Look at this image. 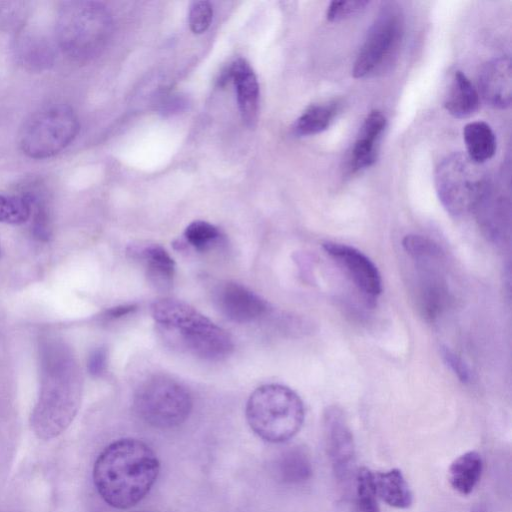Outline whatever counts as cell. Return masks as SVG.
Segmentation results:
<instances>
[{
	"mask_svg": "<svg viewBox=\"0 0 512 512\" xmlns=\"http://www.w3.org/2000/svg\"><path fill=\"white\" fill-rule=\"evenodd\" d=\"M78 362L63 341L48 339L40 348V388L30 416L34 434L50 440L74 420L81 403L82 378Z\"/></svg>",
	"mask_w": 512,
	"mask_h": 512,
	"instance_id": "cell-1",
	"label": "cell"
},
{
	"mask_svg": "<svg viewBox=\"0 0 512 512\" xmlns=\"http://www.w3.org/2000/svg\"><path fill=\"white\" fill-rule=\"evenodd\" d=\"M159 470V460L146 443L123 438L99 454L93 467V482L109 506L128 509L149 493Z\"/></svg>",
	"mask_w": 512,
	"mask_h": 512,
	"instance_id": "cell-2",
	"label": "cell"
},
{
	"mask_svg": "<svg viewBox=\"0 0 512 512\" xmlns=\"http://www.w3.org/2000/svg\"><path fill=\"white\" fill-rule=\"evenodd\" d=\"M151 315L167 338L193 356L218 361L233 351L230 334L183 301L159 299L152 304Z\"/></svg>",
	"mask_w": 512,
	"mask_h": 512,
	"instance_id": "cell-3",
	"label": "cell"
},
{
	"mask_svg": "<svg viewBox=\"0 0 512 512\" xmlns=\"http://www.w3.org/2000/svg\"><path fill=\"white\" fill-rule=\"evenodd\" d=\"M112 32V18L104 5L94 1L62 3L56 21V38L63 53L77 62L99 55Z\"/></svg>",
	"mask_w": 512,
	"mask_h": 512,
	"instance_id": "cell-4",
	"label": "cell"
},
{
	"mask_svg": "<svg viewBox=\"0 0 512 512\" xmlns=\"http://www.w3.org/2000/svg\"><path fill=\"white\" fill-rule=\"evenodd\" d=\"M246 420L251 430L270 443H283L301 429L305 410L298 394L287 386L265 384L248 398Z\"/></svg>",
	"mask_w": 512,
	"mask_h": 512,
	"instance_id": "cell-5",
	"label": "cell"
},
{
	"mask_svg": "<svg viewBox=\"0 0 512 512\" xmlns=\"http://www.w3.org/2000/svg\"><path fill=\"white\" fill-rule=\"evenodd\" d=\"M79 128V120L72 107L64 103L48 104L25 120L19 132V146L30 158H49L65 149Z\"/></svg>",
	"mask_w": 512,
	"mask_h": 512,
	"instance_id": "cell-6",
	"label": "cell"
},
{
	"mask_svg": "<svg viewBox=\"0 0 512 512\" xmlns=\"http://www.w3.org/2000/svg\"><path fill=\"white\" fill-rule=\"evenodd\" d=\"M434 181L442 206L453 216L476 209L489 188L480 164L463 153L443 159L436 168Z\"/></svg>",
	"mask_w": 512,
	"mask_h": 512,
	"instance_id": "cell-7",
	"label": "cell"
},
{
	"mask_svg": "<svg viewBox=\"0 0 512 512\" xmlns=\"http://www.w3.org/2000/svg\"><path fill=\"white\" fill-rule=\"evenodd\" d=\"M404 35V17L397 4L381 7L370 26L352 69L355 78L383 75L396 62Z\"/></svg>",
	"mask_w": 512,
	"mask_h": 512,
	"instance_id": "cell-8",
	"label": "cell"
},
{
	"mask_svg": "<svg viewBox=\"0 0 512 512\" xmlns=\"http://www.w3.org/2000/svg\"><path fill=\"white\" fill-rule=\"evenodd\" d=\"M193 407L191 394L181 383L166 376L146 380L136 391L133 408L150 426L174 428L184 423Z\"/></svg>",
	"mask_w": 512,
	"mask_h": 512,
	"instance_id": "cell-9",
	"label": "cell"
},
{
	"mask_svg": "<svg viewBox=\"0 0 512 512\" xmlns=\"http://www.w3.org/2000/svg\"><path fill=\"white\" fill-rule=\"evenodd\" d=\"M324 439L333 472L341 482L351 479L355 471V443L344 411L331 405L323 414Z\"/></svg>",
	"mask_w": 512,
	"mask_h": 512,
	"instance_id": "cell-10",
	"label": "cell"
},
{
	"mask_svg": "<svg viewBox=\"0 0 512 512\" xmlns=\"http://www.w3.org/2000/svg\"><path fill=\"white\" fill-rule=\"evenodd\" d=\"M323 248L346 270L363 294L370 298L381 294V275L376 265L365 254L349 245L330 241L323 243Z\"/></svg>",
	"mask_w": 512,
	"mask_h": 512,
	"instance_id": "cell-11",
	"label": "cell"
},
{
	"mask_svg": "<svg viewBox=\"0 0 512 512\" xmlns=\"http://www.w3.org/2000/svg\"><path fill=\"white\" fill-rule=\"evenodd\" d=\"M220 312L237 323H249L267 312L268 305L259 295L236 282L221 284L215 292Z\"/></svg>",
	"mask_w": 512,
	"mask_h": 512,
	"instance_id": "cell-12",
	"label": "cell"
},
{
	"mask_svg": "<svg viewBox=\"0 0 512 512\" xmlns=\"http://www.w3.org/2000/svg\"><path fill=\"white\" fill-rule=\"evenodd\" d=\"M479 91L493 108L506 109L512 99V69L509 57H497L486 62L479 74Z\"/></svg>",
	"mask_w": 512,
	"mask_h": 512,
	"instance_id": "cell-13",
	"label": "cell"
},
{
	"mask_svg": "<svg viewBox=\"0 0 512 512\" xmlns=\"http://www.w3.org/2000/svg\"><path fill=\"white\" fill-rule=\"evenodd\" d=\"M386 124V117L379 110L366 116L352 148L350 168L353 172L370 167L376 161L378 142Z\"/></svg>",
	"mask_w": 512,
	"mask_h": 512,
	"instance_id": "cell-14",
	"label": "cell"
},
{
	"mask_svg": "<svg viewBox=\"0 0 512 512\" xmlns=\"http://www.w3.org/2000/svg\"><path fill=\"white\" fill-rule=\"evenodd\" d=\"M227 72V77L231 78L235 85L242 119L248 126H253L257 119L259 99L256 75L250 65L242 58L235 60Z\"/></svg>",
	"mask_w": 512,
	"mask_h": 512,
	"instance_id": "cell-15",
	"label": "cell"
},
{
	"mask_svg": "<svg viewBox=\"0 0 512 512\" xmlns=\"http://www.w3.org/2000/svg\"><path fill=\"white\" fill-rule=\"evenodd\" d=\"M128 253L141 261L152 284L161 289L170 287L175 274V263L162 246L154 243L133 245Z\"/></svg>",
	"mask_w": 512,
	"mask_h": 512,
	"instance_id": "cell-16",
	"label": "cell"
},
{
	"mask_svg": "<svg viewBox=\"0 0 512 512\" xmlns=\"http://www.w3.org/2000/svg\"><path fill=\"white\" fill-rule=\"evenodd\" d=\"M422 269L419 285V305L423 316L435 319L443 310L447 301V289L443 279L430 268L435 263H418Z\"/></svg>",
	"mask_w": 512,
	"mask_h": 512,
	"instance_id": "cell-17",
	"label": "cell"
},
{
	"mask_svg": "<svg viewBox=\"0 0 512 512\" xmlns=\"http://www.w3.org/2000/svg\"><path fill=\"white\" fill-rule=\"evenodd\" d=\"M277 479L289 485L308 481L313 473L309 452L302 446H293L283 450L275 461Z\"/></svg>",
	"mask_w": 512,
	"mask_h": 512,
	"instance_id": "cell-18",
	"label": "cell"
},
{
	"mask_svg": "<svg viewBox=\"0 0 512 512\" xmlns=\"http://www.w3.org/2000/svg\"><path fill=\"white\" fill-rule=\"evenodd\" d=\"M479 93L467 76L456 71L444 107L447 112L457 119H464L472 116L479 108Z\"/></svg>",
	"mask_w": 512,
	"mask_h": 512,
	"instance_id": "cell-19",
	"label": "cell"
},
{
	"mask_svg": "<svg viewBox=\"0 0 512 512\" xmlns=\"http://www.w3.org/2000/svg\"><path fill=\"white\" fill-rule=\"evenodd\" d=\"M373 475L377 497L394 508L407 509L411 506L413 495L399 469L376 472Z\"/></svg>",
	"mask_w": 512,
	"mask_h": 512,
	"instance_id": "cell-20",
	"label": "cell"
},
{
	"mask_svg": "<svg viewBox=\"0 0 512 512\" xmlns=\"http://www.w3.org/2000/svg\"><path fill=\"white\" fill-rule=\"evenodd\" d=\"M483 471L481 455L468 451L458 456L450 465L448 479L452 488L462 495H469L478 484Z\"/></svg>",
	"mask_w": 512,
	"mask_h": 512,
	"instance_id": "cell-21",
	"label": "cell"
},
{
	"mask_svg": "<svg viewBox=\"0 0 512 512\" xmlns=\"http://www.w3.org/2000/svg\"><path fill=\"white\" fill-rule=\"evenodd\" d=\"M467 156L475 163L482 164L491 159L496 151V136L484 121H473L463 129Z\"/></svg>",
	"mask_w": 512,
	"mask_h": 512,
	"instance_id": "cell-22",
	"label": "cell"
},
{
	"mask_svg": "<svg viewBox=\"0 0 512 512\" xmlns=\"http://www.w3.org/2000/svg\"><path fill=\"white\" fill-rule=\"evenodd\" d=\"M339 109L337 101L310 105L295 121L293 133L310 136L323 132L331 125Z\"/></svg>",
	"mask_w": 512,
	"mask_h": 512,
	"instance_id": "cell-23",
	"label": "cell"
},
{
	"mask_svg": "<svg viewBox=\"0 0 512 512\" xmlns=\"http://www.w3.org/2000/svg\"><path fill=\"white\" fill-rule=\"evenodd\" d=\"M31 217V202L27 193L0 194V223L20 225Z\"/></svg>",
	"mask_w": 512,
	"mask_h": 512,
	"instance_id": "cell-24",
	"label": "cell"
},
{
	"mask_svg": "<svg viewBox=\"0 0 512 512\" xmlns=\"http://www.w3.org/2000/svg\"><path fill=\"white\" fill-rule=\"evenodd\" d=\"M405 251L417 261V263H436L443 259L441 247L425 236L409 234L402 240Z\"/></svg>",
	"mask_w": 512,
	"mask_h": 512,
	"instance_id": "cell-25",
	"label": "cell"
},
{
	"mask_svg": "<svg viewBox=\"0 0 512 512\" xmlns=\"http://www.w3.org/2000/svg\"><path fill=\"white\" fill-rule=\"evenodd\" d=\"M356 512H380L374 475L366 467L356 473Z\"/></svg>",
	"mask_w": 512,
	"mask_h": 512,
	"instance_id": "cell-26",
	"label": "cell"
},
{
	"mask_svg": "<svg viewBox=\"0 0 512 512\" xmlns=\"http://www.w3.org/2000/svg\"><path fill=\"white\" fill-rule=\"evenodd\" d=\"M184 237L196 250L206 251L218 240L220 232L211 223L198 220L186 227Z\"/></svg>",
	"mask_w": 512,
	"mask_h": 512,
	"instance_id": "cell-27",
	"label": "cell"
},
{
	"mask_svg": "<svg viewBox=\"0 0 512 512\" xmlns=\"http://www.w3.org/2000/svg\"><path fill=\"white\" fill-rule=\"evenodd\" d=\"M31 202V216L33 215L32 231L34 236L47 241L51 236L49 213L42 197L34 192H26Z\"/></svg>",
	"mask_w": 512,
	"mask_h": 512,
	"instance_id": "cell-28",
	"label": "cell"
},
{
	"mask_svg": "<svg viewBox=\"0 0 512 512\" xmlns=\"http://www.w3.org/2000/svg\"><path fill=\"white\" fill-rule=\"evenodd\" d=\"M212 18L213 8L208 1H194L191 3L188 22L193 33H204L209 28Z\"/></svg>",
	"mask_w": 512,
	"mask_h": 512,
	"instance_id": "cell-29",
	"label": "cell"
},
{
	"mask_svg": "<svg viewBox=\"0 0 512 512\" xmlns=\"http://www.w3.org/2000/svg\"><path fill=\"white\" fill-rule=\"evenodd\" d=\"M369 5V1H332L326 10V18L331 22L341 21L361 13Z\"/></svg>",
	"mask_w": 512,
	"mask_h": 512,
	"instance_id": "cell-30",
	"label": "cell"
},
{
	"mask_svg": "<svg viewBox=\"0 0 512 512\" xmlns=\"http://www.w3.org/2000/svg\"><path fill=\"white\" fill-rule=\"evenodd\" d=\"M441 353L446 364L461 382L467 383L471 380V372L460 356L448 347H442Z\"/></svg>",
	"mask_w": 512,
	"mask_h": 512,
	"instance_id": "cell-31",
	"label": "cell"
},
{
	"mask_svg": "<svg viewBox=\"0 0 512 512\" xmlns=\"http://www.w3.org/2000/svg\"><path fill=\"white\" fill-rule=\"evenodd\" d=\"M107 356V350L104 347H98L90 353L87 361V369L92 376L99 377L105 373L107 368Z\"/></svg>",
	"mask_w": 512,
	"mask_h": 512,
	"instance_id": "cell-32",
	"label": "cell"
},
{
	"mask_svg": "<svg viewBox=\"0 0 512 512\" xmlns=\"http://www.w3.org/2000/svg\"><path fill=\"white\" fill-rule=\"evenodd\" d=\"M135 310H136V305H134V304L120 305V306H116V307L107 309L103 313V318L108 321L115 320V319L121 318L123 316H126Z\"/></svg>",
	"mask_w": 512,
	"mask_h": 512,
	"instance_id": "cell-33",
	"label": "cell"
},
{
	"mask_svg": "<svg viewBox=\"0 0 512 512\" xmlns=\"http://www.w3.org/2000/svg\"><path fill=\"white\" fill-rule=\"evenodd\" d=\"M471 512H485V510L481 507L474 508Z\"/></svg>",
	"mask_w": 512,
	"mask_h": 512,
	"instance_id": "cell-34",
	"label": "cell"
},
{
	"mask_svg": "<svg viewBox=\"0 0 512 512\" xmlns=\"http://www.w3.org/2000/svg\"><path fill=\"white\" fill-rule=\"evenodd\" d=\"M0 253H1V245H0Z\"/></svg>",
	"mask_w": 512,
	"mask_h": 512,
	"instance_id": "cell-35",
	"label": "cell"
}]
</instances>
